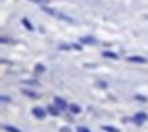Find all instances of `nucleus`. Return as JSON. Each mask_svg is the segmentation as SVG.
Here are the masks:
<instances>
[{
    "mask_svg": "<svg viewBox=\"0 0 148 132\" xmlns=\"http://www.w3.org/2000/svg\"><path fill=\"white\" fill-rule=\"evenodd\" d=\"M32 111H33V116L36 117V118H38V120H44L45 116H47V111L44 110V109H41V107H34Z\"/></svg>",
    "mask_w": 148,
    "mask_h": 132,
    "instance_id": "1",
    "label": "nucleus"
},
{
    "mask_svg": "<svg viewBox=\"0 0 148 132\" xmlns=\"http://www.w3.org/2000/svg\"><path fill=\"white\" fill-rule=\"evenodd\" d=\"M129 62H133V64H145L147 62V59L143 58V57H140V55H132V57H129L127 58Z\"/></svg>",
    "mask_w": 148,
    "mask_h": 132,
    "instance_id": "2",
    "label": "nucleus"
},
{
    "mask_svg": "<svg viewBox=\"0 0 148 132\" xmlns=\"http://www.w3.org/2000/svg\"><path fill=\"white\" fill-rule=\"evenodd\" d=\"M53 100H55V105L58 106L60 110H66V109H67V103H66V100H64V99H62V98L56 96Z\"/></svg>",
    "mask_w": 148,
    "mask_h": 132,
    "instance_id": "3",
    "label": "nucleus"
},
{
    "mask_svg": "<svg viewBox=\"0 0 148 132\" xmlns=\"http://www.w3.org/2000/svg\"><path fill=\"white\" fill-rule=\"evenodd\" d=\"M147 120H148V116L145 113H143V111H140V113H137V114L134 116V121L138 122V124H143V122H145Z\"/></svg>",
    "mask_w": 148,
    "mask_h": 132,
    "instance_id": "4",
    "label": "nucleus"
},
{
    "mask_svg": "<svg viewBox=\"0 0 148 132\" xmlns=\"http://www.w3.org/2000/svg\"><path fill=\"white\" fill-rule=\"evenodd\" d=\"M22 94H23V95H26V96H29V98H32V99H37V98L40 96L37 92H34V91H32V90H26V88H23V90H22Z\"/></svg>",
    "mask_w": 148,
    "mask_h": 132,
    "instance_id": "5",
    "label": "nucleus"
},
{
    "mask_svg": "<svg viewBox=\"0 0 148 132\" xmlns=\"http://www.w3.org/2000/svg\"><path fill=\"white\" fill-rule=\"evenodd\" d=\"M104 58H110V59H118L119 58V55L116 53H112V51H104V53L101 54Z\"/></svg>",
    "mask_w": 148,
    "mask_h": 132,
    "instance_id": "6",
    "label": "nucleus"
},
{
    "mask_svg": "<svg viewBox=\"0 0 148 132\" xmlns=\"http://www.w3.org/2000/svg\"><path fill=\"white\" fill-rule=\"evenodd\" d=\"M22 23H23V26L26 28L29 32H33L34 30V28H33V25L30 23V21L27 19V18H22Z\"/></svg>",
    "mask_w": 148,
    "mask_h": 132,
    "instance_id": "7",
    "label": "nucleus"
},
{
    "mask_svg": "<svg viewBox=\"0 0 148 132\" xmlns=\"http://www.w3.org/2000/svg\"><path fill=\"white\" fill-rule=\"evenodd\" d=\"M95 39L93 37H89V36H85V37H81V43L82 44H95Z\"/></svg>",
    "mask_w": 148,
    "mask_h": 132,
    "instance_id": "8",
    "label": "nucleus"
},
{
    "mask_svg": "<svg viewBox=\"0 0 148 132\" xmlns=\"http://www.w3.org/2000/svg\"><path fill=\"white\" fill-rule=\"evenodd\" d=\"M47 110H48V113H51V114H52V116H59V110H60V109H59V107H55V106H48L47 107Z\"/></svg>",
    "mask_w": 148,
    "mask_h": 132,
    "instance_id": "9",
    "label": "nucleus"
},
{
    "mask_svg": "<svg viewBox=\"0 0 148 132\" xmlns=\"http://www.w3.org/2000/svg\"><path fill=\"white\" fill-rule=\"evenodd\" d=\"M56 15H58L59 18H60V19H63V21L69 22V23H73V22H74L73 18H70V17H67L66 14H56Z\"/></svg>",
    "mask_w": 148,
    "mask_h": 132,
    "instance_id": "10",
    "label": "nucleus"
},
{
    "mask_svg": "<svg viewBox=\"0 0 148 132\" xmlns=\"http://www.w3.org/2000/svg\"><path fill=\"white\" fill-rule=\"evenodd\" d=\"M3 129H4V131H7V132H21L18 128L12 127V125H4V127H3Z\"/></svg>",
    "mask_w": 148,
    "mask_h": 132,
    "instance_id": "11",
    "label": "nucleus"
},
{
    "mask_svg": "<svg viewBox=\"0 0 148 132\" xmlns=\"http://www.w3.org/2000/svg\"><path fill=\"white\" fill-rule=\"evenodd\" d=\"M70 107V111H71V113H74V114H78L79 111H81V109H79V106H77V105H70L69 106Z\"/></svg>",
    "mask_w": 148,
    "mask_h": 132,
    "instance_id": "12",
    "label": "nucleus"
},
{
    "mask_svg": "<svg viewBox=\"0 0 148 132\" xmlns=\"http://www.w3.org/2000/svg\"><path fill=\"white\" fill-rule=\"evenodd\" d=\"M103 129L106 132H119V129L115 127H111V125H103Z\"/></svg>",
    "mask_w": 148,
    "mask_h": 132,
    "instance_id": "13",
    "label": "nucleus"
},
{
    "mask_svg": "<svg viewBox=\"0 0 148 132\" xmlns=\"http://www.w3.org/2000/svg\"><path fill=\"white\" fill-rule=\"evenodd\" d=\"M41 8H42V11H44L45 14H49V15H56L55 10H52V8H48V7H45V6H42Z\"/></svg>",
    "mask_w": 148,
    "mask_h": 132,
    "instance_id": "14",
    "label": "nucleus"
},
{
    "mask_svg": "<svg viewBox=\"0 0 148 132\" xmlns=\"http://www.w3.org/2000/svg\"><path fill=\"white\" fill-rule=\"evenodd\" d=\"M23 84H29V85H38L40 83L36 80H23Z\"/></svg>",
    "mask_w": 148,
    "mask_h": 132,
    "instance_id": "15",
    "label": "nucleus"
},
{
    "mask_svg": "<svg viewBox=\"0 0 148 132\" xmlns=\"http://www.w3.org/2000/svg\"><path fill=\"white\" fill-rule=\"evenodd\" d=\"M34 70H36V73H42V72H45V66L44 65H37Z\"/></svg>",
    "mask_w": 148,
    "mask_h": 132,
    "instance_id": "16",
    "label": "nucleus"
},
{
    "mask_svg": "<svg viewBox=\"0 0 148 132\" xmlns=\"http://www.w3.org/2000/svg\"><path fill=\"white\" fill-rule=\"evenodd\" d=\"M77 131H79V132H90L88 128H85V127H78V129Z\"/></svg>",
    "mask_w": 148,
    "mask_h": 132,
    "instance_id": "17",
    "label": "nucleus"
},
{
    "mask_svg": "<svg viewBox=\"0 0 148 132\" xmlns=\"http://www.w3.org/2000/svg\"><path fill=\"white\" fill-rule=\"evenodd\" d=\"M32 1H34V3H38V4H42V3H48L49 0H32Z\"/></svg>",
    "mask_w": 148,
    "mask_h": 132,
    "instance_id": "18",
    "label": "nucleus"
},
{
    "mask_svg": "<svg viewBox=\"0 0 148 132\" xmlns=\"http://www.w3.org/2000/svg\"><path fill=\"white\" fill-rule=\"evenodd\" d=\"M136 99H137V100H141V102H147V99H145L144 96H141V95H137V96H136Z\"/></svg>",
    "mask_w": 148,
    "mask_h": 132,
    "instance_id": "19",
    "label": "nucleus"
},
{
    "mask_svg": "<svg viewBox=\"0 0 148 132\" xmlns=\"http://www.w3.org/2000/svg\"><path fill=\"white\" fill-rule=\"evenodd\" d=\"M71 48H74V50H81V46H78V44H71Z\"/></svg>",
    "mask_w": 148,
    "mask_h": 132,
    "instance_id": "20",
    "label": "nucleus"
},
{
    "mask_svg": "<svg viewBox=\"0 0 148 132\" xmlns=\"http://www.w3.org/2000/svg\"><path fill=\"white\" fill-rule=\"evenodd\" d=\"M8 100H10L8 96H1V102H8Z\"/></svg>",
    "mask_w": 148,
    "mask_h": 132,
    "instance_id": "21",
    "label": "nucleus"
},
{
    "mask_svg": "<svg viewBox=\"0 0 148 132\" xmlns=\"http://www.w3.org/2000/svg\"><path fill=\"white\" fill-rule=\"evenodd\" d=\"M60 132H70V129L67 127H63V128H60Z\"/></svg>",
    "mask_w": 148,
    "mask_h": 132,
    "instance_id": "22",
    "label": "nucleus"
},
{
    "mask_svg": "<svg viewBox=\"0 0 148 132\" xmlns=\"http://www.w3.org/2000/svg\"><path fill=\"white\" fill-rule=\"evenodd\" d=\"M147 19H148V15H147Z\"/></svg>",
    "mask_w": 148,
    "mask_h": 132,
    "instance_id": "23",
    "label": "nucleus"
},
{
    "mask_svg": "<svg viewBox=\"0 0 148 132\" xmlns=\"http://www.w3.org/2000/svg\"><path fill=\"white\" fill-rule=\"evenodd\" d=\"M77 132H79V131H77Z\"/></svg>",
    "mask_w": 148,
    "mask_h": 132,
    "instance_id": "24",
    "label": "nucleus"
}]
</instances>
